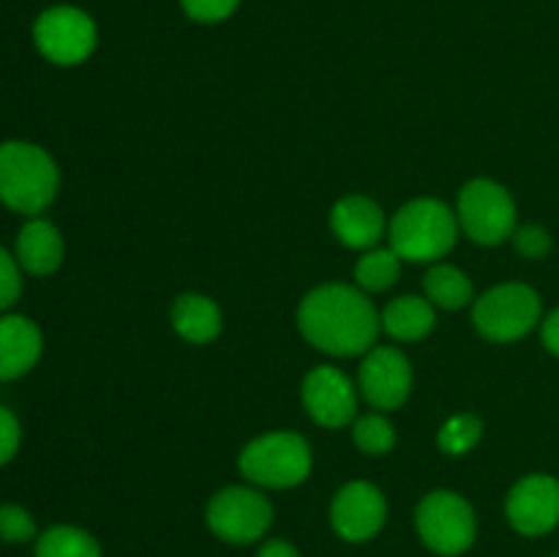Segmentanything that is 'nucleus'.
<instances>
[{
  "label": "nucleus",
  "mask_w": 559,
  "mask_h": 557,
  "mask_svg": "<svg viewBox=\"0 0 559 557\" xmlns=\"http://www.w3.org/2000/svg\"><path fill=\"white\" fill-rule=\"evenodd\" d=\"M16 262L33 276H49L63 262V235L47 218H31L16 235Z\"/></svg>",
  "instance_id": "obj_16"
},
{
  "label": "nucleus",
  "mask_w": 559,
  "mask_h": 557,
  "mask_svg": "<svg viewBox=\"0 0 559 557\" xmlns=\"http://www.w3.org/2000/svg\"><path fill=\"white\" fill-rule=\"evenodd\" d=\"M36 535V522L31 511L16 502H3L0 506V541L5 544H25Z\"/></svg>",
  "instance_id": "obj_24"
},
{
  "label": "nucleus",
  "mask_w": 559,
  "mask_h": 557,
  "mask_svg": "<svg viewBox=\"0 0 559 557\" xmlns=\"http://www.w3.org/2000/svg\"><path fill=\"white\" fill-rule=\"evenodd\" d=\"M415 528H418L420 541L435 555L459 557L475 544L478 519H475L473 506L462 495L440 489L420 500Z\"/></svg>",
  "instance_id": "obj_5"
},
{
  "label": "nucleus",
  "mask_w": 559,
  "mask_h": 557,
  "mask_svg": "<svg viewBox=\"0 0 559 557\" xmlns=\"http://www.w3.org/2000/svg\"><path fill=\"white\" fill-rule=\"evenodd\" d=\"M440 448L445 453H467L475 442L480 440V420L475 415H453L445 426L440 429Z\"/></svg>",
  "instance_id": "obj_23"
},
{
  "label": "nucleus",
  "mask_w": 559,
  "mask_h": 557,
  "mask_svg": "<svg viewBox=\"0 0 559 557\" xmlns=\"http://www.w3.org/2000/svg\"><path fill=\"white\" fill-rule=\"evenodd\" d=\"M551 557H559V555H551Z\"/></svg>",
  "instance_id": "obj_31"
},
{
  "label": "nucleus",
  "mask_w": 559,
  "mask_h": 557,
  "mask_svg": "<svg viewBox=\"0 0 559 557\" xmlns=\"http://www.w3.org/2000/svg\"><path fill=\"white\" fill-rule=\"evenodd\" d=\"M473 322L491 342H516L540 322V298L527 284H500L475 300Z\"/></svg>",
  "instance_id": "obj_6"
},
{
  "label": "nucleus",
  "mask_w": 559,
  "mask_h": 557,
  "mask_svg": "<svg viewBox=\"0 0 559 557\" xmlns=\"http://www.w3.org/2000/svg\"><path fill=\"white\" fill-rule=\"evenodd\" d=\"M459 235V222L440 200H413L393 216L391 249L402 260L429 262L445 257Z\"/></svg>",
  "instance_id": "obj_3"
},
{
  "label": "nucleus",
  "mask_w": 559,
  "mask_h": 557,
  "mask_svg": "<svg viewBox=\"0 0 559 557\" xmlns=\"http://www.w3.org/2000/svg\"><path fill=\"white\" fill-rule=\"evenodd\" d=\"M300 393H304V404L311 418L320 426H328V429H338L347 420H353L355 410H358L353 382L344 371L333 369V366L311 369L306 375Z\"/></svg>",
  "instance_id": "obj_13"
},
{
  "label": "nucleus",
  "mask_w": 559,
  "mask_h": 557,
  "mask_svg": "<svg viewBox=\"0 0 559 557\" xmlns=\"http://www.w3.org/2000/svg\"><path fill=\"white\" fill-rule=\"evenodd\" d=\"M388 519L385 495L369 481H349L331 502V528L349 544L371 541Z\"/></svg>",
  "instance_id": "obj_10"
},
{
  "label": "nucleus",
  "mask_w": 559,
  "mask_h": 557,
  "mask_svg": "<svg viewBox=\"0 0 559 557\" xmlns=\"http://www.w3.org/2000/svg\"><path fill=\"white\" fill-rule=\"evenodd\" d=\"M513 240H516V249L522 251L530 260H544L551 251V235L549 229H544L540 224H524V227L513 229Z\"/></svg>",
  "instance_id": "obj_25"
},
{
  "label": "nucleus",
  "mask_w": 559,
  "mask_h": 557,
  "mask_svg": "<svg viewBox=\"0 0 559 557\" xmlns=\"http://www.w3.org/2000/svg\"><path fill=\"white\" fill-rule=\"evenodd\" d=\"M402 273V257L393 249H371L355 265V278L369 293H382L391 287Z\"/></svg>",
  "instance_id": "obj_21"
},
{
  "label": "nucleus",
  "mask_w": 559,
  "mask_h": 557,
  "mask_svg": "<svg viewBox=\"0 0 559 557\" xmlns=\"http://www.w3.org/2000/svg\"><path fill=\"white\" fill-rule=\"evenodd\" d=\"M240 473L267 489H293L311 473L309 442L295 431H271L257 437L240 453Z\"/></svg>",
  "instance_id": "obj_4"
},
{
  "label": "nucleus",
  "mask_w": 559,
  "mask_h": 557,
  "mask_svg": "<svg viewBox=\"0 0 559 557\" xmlns=\"http://www.w3.org/2000/svg\"><path fill=\"white\" fill-rule=\"evenodd\" d=\"M20 440H22V429L16 415L11 413L9 407H0V467L9 464L11 459L16 457L20 451Z\"/></svg>",
  "instance_id": "obj_28"
},
{
  "label": "nucleus",
  "mask_w": 559,
  "mask_h": 557,
  "mask_svg": "<svg viewBox=\"0 0 559 557\" xmlns=\"http://www.w3.org/2000/svg\"><path fill=\"white\" fill-rule=\"evenodd\" d=\"M257 557H300V552H298V546L289 544V541L273 538V541H265V544L260 546Z\"/></svg>",
  "instance_id": "obj_30"
},
{
  "label": "nucleus",
  "mask_w": 559,
  "mask_h": 557,
  "mask_svg": "<svg viewBox=\"0 0 559 557\" xmlns=\"http://www.w3.org/2000/svg\"><path fill=\"white\" fill-rule=\"evenodd\" d=\"M331 227L336 238L349 249H369L385 233V216L374 200L349 194L333 205Z\"/></svg>",
  "instance_id": "obj_15"
},
{
  "label": "nucleus",
  "mask_w": 559,
  "mask_h": 557,
  "mask_svg": "<svg viewBox=\"0 0 559 557\" xmlns=\"http://www.w3.org/2000/svg\"><path fill=\"white\" fill-rule=\"evenodd\" d=\"M22 293V278H20V262L11 257L9 251L0 246V311L16 304Z\"/></svg>",
  "instance_id": "obj_26"
},
{
  "label": "nucleus",
  "mask_w": 559,
  "mask_h": 557,
  "mask_svg": "<svg viewBox=\"0 0 559 557\" xmlns=\"http://www.w3.org/2000/svg\"><path fill=\"white\" fill-rule=\"evenodd\" d=\"M183 11L197 22H222L238 9L240 0H180Z\"/></svg>",
  "instance_id": "obj_27"
},
{
  "label": "nucleus",
  "mask_w": 559,
  "mask_h": 557,
  "mask_svg": "<svg viewBox=\"0 0 559 557\" xmlns=\"http://www.w3.org/2000/svg\"><path fill=\"white\" fill-rule=\"evenodd\" d=\"M298 328L322 353L358 355L374 344L382 325L371 300L360 289L347 284H322L300 300Z\"/></svg>",
  "instance_id": "obj_1"
},
{
  "label": "nucleus",
  "mask_w": 559,
  "mask_h": 557,
  "mask_svg": "<svg viewBox=\"0 0 559 557\" xmlns=\"http://www.w3.org/2000/svg\"><path fill=\"white\" fill-rule=\"evenodd\" d=\"M353 437L360 451L374 453V457H382V453H388L396 446V431H393L391 420L382 418V415H364L355 424Z\"/></svg>",
  "instance_id": "obj_22"
},
{
  "label": "nucleus",
  "mask_w": 559,
  "mask_h": 557,
  "mask_svg": "<svg viewBox=\"0 0 559 557\" xmlns=\"http://www.w3.org/2000/svg\"><path fill=\"white\" fill-rule=\"evenodd\" d=\"M207 528L227 544H254L273 522V506L249 486H227L207 502Z\"/></svg>",
  "instance_id": "obj_7"
},
{
  "label": "nucleus",
  "mask_w": 559,
  "mask_h": 557,
  "mask_svg": "<svg viewBox=\"0 0 559 557\" xmlns=\"http://www.w3.org/2000/svg\"><path fill=\"white\" fill-rule=\"evenodd\" d=\"M506 517L516 533L538 538L559 524V481L555 475L533 473L519 481L506 500Z\"/></svg>",
  "instance_id": "obj_11"
},
{
  "label": "nucleus",
  "mask_w": 559,
  "mask_h": 557,
  "mask_svg": "<svg viewBox=\"0 0 559 557\" xmlns=\"http://www.w3.org/2000/svg\"><path fill=\"white\" fill-rule=\"evenodd\" d=\"M44 336L31 317H0V380H16L38 364Z\"/></svg>",
  "instance_id": "obj_14"
},
{
  "label": "nucleus",
  "mask_w": 559,
  "mask_h": 557,
  "mask_svg": "<svg viewBox=\"0 0 559 557\" xmlns=\"http://www.w3.org/2000/svg\"><path fill=\"white\" fill-rule=\"evenodd\" d=\"M96 25L85 11L74 5H52L41 11L33 25V42L38 52L55 66H76L96 49Z\"/></svg>",
  "instance_id": "obj_9"
},
{
  "label": "nucleus",
  "mask_w": 559,
  "mask_h": 557,
  "mask_svg": "<svg viewBox=\"0 0 559 557\" xmlns=\"http://www.w3.org/2000/svg\"><path fill=\"white\" fill-rule=\"evenodd\" d=\"M459 224L475 244H502L516 229V205L495 180H469L459 194Z\"/></svg>",
  "instance_id": "obj_8"
},
{
  "label": "nucleus",
  "mask_w": 559,
  "mask_h": 557,
  "mask_svg": "<svg viewBox=\"0 0 559 557\" xmlns=\"http://www.w3.org/2000/svg\"><path fill=\"white\" fill-rule=\"evenodd\" d=\"M60 173L41 145L25 140L0 142V202L11 211L36 216L58 194Z\"/></svg>",
  "instance_id": "obj_2"
},
{
  "label": "nucleus",
  "mask_w": 559,
  "mask_h": 557,
  "mask_svg": "<svg viewBox=\"0 0 559 557\" xmlns=\"http://www.w3.org/2000/svg\"><path fill=\"white\" fill-rule=\"evenodd\" d=\"M413 369L396 347H374L360 364V391L377 410H396L407 402Z\"/></svg>",
  "instance_id": "obj_12"
},
{
  "label": "nucleus",
  "mask_w": 559,
  "mask_h": 557,
  "mask_svg": "<svg viewBox=\"0 0 559 557\" xmlns=\"http://www.w3.org/2000/svg\"><path fill=\"white\" fill-rule=\"evenodd\" d=\"M426 298L440 309H462L473 300V282L453 265H435L426 273Z\"/></svg>",
  "instance_id": "obj_20"
},
{
  "label": "nucleus",
  "mask_w": 559,
  "mask_h": 557,
  "mask_svg": "<svg viewBox=\"0 0 559 557\" xmlns=\"http://www.w3.org/2000/svg\"><path fill=\"white\" fill-rule=\"evenodd\" d=\"M435 304L429 298H418V295H402V298L391 300L382 311V331L391 333L399 342H418V339L429 336L435 328Z\"/></svg>",
  "instance_id": "obj_17"
},
{
  "label": "nucleus",
  "mask_w": 559,
  "mask_h": 557,
  "mask_svg": "<svg viewBox=\"0 0 559 557\" xmlns=\"http://www.w3.org/2000/svg\"><path fill=\"white\" fill-rule=\"evenodd\" d=\"M36 557H102V546L87 530L52 524L36 538Z\"/></svg>",
  "instance_id": "obj_19"
},
{
  "label": "nucleus",
  "mask_w": 559,
  "mask_h": 557,
  "mask_svg": "<svg viewBox=\"0 0 559 557\" xmlns=\"http://www.w3.org/2000/svg\"><path fill=\"white\" fill-rule=\"evenodd\" d=\"M173 325L186 342L207 344L222 331V311H218L216 300L205 298V295L186 293L175 300Z\"/></svg>",
  "instance_id": "obj_18"
},
{
  "label": "nucleus",
  "mask_w": 559,
  "mask_h": 557,
  "mask_svg": "<svg viewBox=\"0 0 559 557\" xmlns=\"http://www.w3.org/2000/svg\"><path fill=\"white\" fill-rule=\"evenodd\" d=\"M540 339H544V347L549 349L551 355H559V309L551 311V315L544 320Z\"/></svg>",
  "instance_id": "obj_29"
}]
</instances>
